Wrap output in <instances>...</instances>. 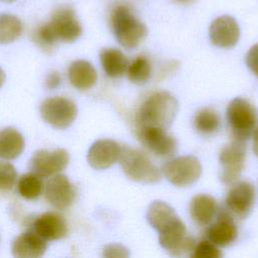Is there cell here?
<instances>
[{"label":"cell","mask_w":258,"mask_h":258,"mask_svg":"<svg viewBox=\"0 0 258 258\" xmlns=\"http://www.w3.org/2000/svg\"><path fill=\"white\" fill-rule=\"evenodd\" d=\"M217 211V202L210 195H197L190 200L189 215L199 226H208L214 220Z\"/></svg>","instance_id":"obj_20"},{"label":"cell","mask_w":258,"mask_h":258,"mask_svg":"<svg viewBox=\"0 0 258 258\" xmlns=\"http://www.w3.org/2000/svg\"><path fill=\"white\" fill-rule=\"evenodd\" d=\"M24 149V138L12 127L0 131V158L11 160L17 158Z\"/></svg>","instance_id":"obj_22"},{"label":"cell","mask_w":258,"mask_h":258,"mask_svg":"<svg viewBox=\"0 0 258 258\" xmlns=\"http://www.w3.org/2000/svg\"><path fill=\"white\" fill-rule=\"evenodd\" d=\"M102 258H130V252L125 246L112 243L103 248Z\"/></svg>","instance_id":"obj_31"},{"label":"cell","mask_w":258,"mask_h":258,"mask_svg":"<svg viewBox=\"0 0 258 258\" xmlns=\"http://www.w3.org/2000/svg\"><path fill=\"white\" fill-rule=\"evenodd\" d=\"M246 158L245 142L233 140L225 145L219 155L222 170L220 179L225 184L235 183L244 169Z\"/></svg>","instance_id":"obj_8"},{"label":"cell","mask_w":258,"mask_h":258,"mask_svg":"<svg viewBox=\"0 0 258 258\" xmlns=\"http://www.w3.org/2000/svg\"><path fill=\"white\" fill-rule=\"evenodd\" d=\"M119 163L125 175L134 181L154 183L161 177L160 170L146 154L129 146L121 147Z\"/></svg>","instance_id":"obj_4"},{"label":"cell","mask_w":258,"mask_h":258,"mask_svg":"<svg viewBox=\"0 0 258 258\" xmlns=\"http://www.w3.org/2000/svg\"><path fill=\"white\" fill-rule=\"evenodd\" d=\"M70 160V155L62 148L52 151L39 149L33 153L29 160L28 167L30 172L39 177H48L63 170Z\"/></svg>","instance_id":"obj_9"},{"label":"cell","mask_w":258,"mask_h":258,"mask_svg":"<svg viewBox=\"0 0 258 258\" xmlns=\"http://www.w3.org/2000/svg\"><path fill=\"white\" fill-rule=\"evenodd\" d=\"M205 235L206 239L216 246L227 247L237 239L238 230L233 217L226 210H221L216 221L207 228Z\"/></svg>","instance_id":"obj_16"},{"label":"cell","mask_w":258,"mask_h":258,"mask_svg":"<svg viewBox=\"0 0 258 258\" xmlns=\"http://www.w3.org/2000/svg\"><path fill=\"white\" fill-rule=\"evenodd\" d=\"M136 135L143 146L158 157H170L176 152L177 142L165 129L137 127Z\"/></svg>","instance_id":"obj_11"},{"label":"cell","mask_w":258,"mask_h":258,"mask_svg":"<svg viewBox=\"0 0 258 258\" xmlns=\"http://www.w3.org/2000/svg\"><path fill=\"white\" fill-rule=\"evenodd\" d=\"M58 41L74 42L82 34V25L75 10L69 5L57 6L48 22Z\"/></svg>","instance_id":"obj_10"},{"label":"cell","mask_w":258,"mask_h":258,"mask_svg":"<svg viewBox=\"0 0 258 258\" xmlns=\"http://www.w3.org/2000/svg\"><path fill=\"white\" fill-rule=\"evenodd\" d=\"M121 146L112 139H100L92 144L87 159L95 169H106L119 160Z\"/></svg>","instance_id":"obj_17"},{"label":"cell","mask_w":258,"mask_h":258,"mask_svg":"<svg viewBox=\"0 0 258 258\" xmlns=\"http://www.w3.org/2000/svg\"><path fill=\"white\" fill-rule=\"evenodd\" d=\"M47 244L40 236L31 230L18 235L11 244V252L14 258H41Z\"/></svg>","instance_id":"obj_18"},{"label":"cell","mask_w":258,"mask_h":258,"mask_svg":"<svg viewBox=\"0 0 258 258\" xmlns=\"http://www.w3.org/2000/svg\"><path fill=\"white\" fill-rule=\"evenodd\" d=\"M4 82H5V74H4L3 70L0 68V88L3 86Z\"/></svg>","instance_id":"obj_35"},{"label":"cell","mask_w":258,"mask_h":258,"mask_svg":"<svg viewBox=\"0 0 258 258\" xmlns=\"http://www.w3.org/2000/svg\"><path fill=\"white\" fill-rule=\"evenodd\" d=\"M255 188L249 181H236L226 197V211L233 217L246 218L255 203Z\"/></svg>","instance_id":"obj_12"},{"label":"cell","mask_w":258,"mask_h":258,"mask_svg":"<svg viewBox=\"0 0 258 258\" xmlns=\"http://www.w3.org/2000/svg\"><path fill=\"white\" fill-rule=\"evenodd\" d=\"M28 230L33 231L45 241L59 240L69 233L64 217L54 211L45 212L27 224Z\"/></svg>","instance_id":"obj_13"},{"label":"cell","mask_w":258,"mask_h":258,"mask_svg":"<svg viewBox=\"0 0 258 258\" xmlns=\"http://www.w3.org/2000/svg\"><path fill=\"white\" fill-rule=\"evenodd\" d=\"M99 57L102 69L108 77L120 78L127 72L129 62L121 50L117 48H103L100 51Z\"/></svg>","instance_id":"obj_21"},{"label":"cell","mask_w":258,"mask_h":258,"mask_svg":"<svg viewBox=\"0 0 258 258\" xmlns=\"http://www.w3.org/2000/svg\"><path fill=\"white\" fill-rule=\"evenodd\" d=\"M68 77L73 87L85 91L91 89L96 84L98 75L91 62L85 59H78L70 64Z\"/></svg>","instance_id":"obj_19"},{"label":"cell","mask_w":258,"mask_h":258,"mask_svg":"<svg viewBox=\"0 0 258 258\" xmlns=\"http://www.w3.org/2000/svg\"><path fill=\"white\" fill-rule=\"evenodd\" d=\"M178 110L176 99L166 91L150 94L140 105L136 113L137 127L168 128Z\"/></svg>","instance_id":"obj_1"},{"label":"cell","mask_w":258,"mask_h":258,"mask_svg":"<svg viewBox=\"0 0 258 258\" xmlns=\"http://www.w3.org/2000/svg\"><path fill=\"white\" fill-rule=\"evenodd\" d=\"M176 2H179V3H190L192 2L194 0H175Z\"/></svg>","instance_id":"obj_36"},{"label":"cell","mask_w":258,"mask_h":258,"mask_svg":"<svg viewBox=\"0 0 258 258\" xmlns=\"http://www.w3.org/2000/svg\"><path fill=\"white\" fill-rule=\"evenodd\" d=\"M166 179L176 186H187L195 183L202 174V165L192 155L172 158L162 165Z\"/></svg>","instance_id":"obj_6"},{"label":"cell","mask_w":258,"mask_h":258,"mask_svg":"<svg viewBox=\"0 0 258 258\" xmlns=\"http://www.w3.org/2000/svg\"><path fill=\"white\" fill-rule=\"evenodd\" d=\"M61 83V78H60V75L57 73V72H50L46 79H45V87L50 89V90H53V89H56L59 87Z\"/></svg>","instance_id":"obj_33"},{"label":"cell","mask_w":258,"mask_h":258,"mask_svg":"<svg viewBox=\"0 0 258 258\" xmlns=\"http://www.w3.org/2000/svg\"><path fill=\"white\" fill-rule=\"evenodd\" d=\"M42 119L56 129H66L75 121L78 113L76 104L64 97L46 98L40 105Z\"/></svg>","instance_id":"obj_5"},{"label":"cell","mask_w":258,"mask_h":258,"mask_svg":"<svg viewBox=\"0 0 258 258\" xmlns=\"http://www.w3.org/2000/svg\"><path fill=\"white\" fill-rule=\"evenodd\" d=\"M253 151L258 155V127L253 132Z\"/></svg>","instance_id":"obj_34"},{"label":"cell","mask_w":258,"mask_h":258,"mask_svg":"<svg viewBox=\"0 0 258 258\" xmlns=\"http://www.w3.org/2000/svg\"><path fill=\"white\" fill-rule=\"evenodd\" d=\"M226 117L233 140L245 142L257 123V109L248 100L235 98L227 106Z\"/></svg>","instance_id":"obj_3"},{"label":"cell","mask_w":258,"mask_h":258,"mask_svg":"<svg viewBox=\"0 0 258 258\" xmlns=\"http://www.w3.org/2000/svg\"><path fill=\"white\" fill-rule=\"evenodd\" d=\"M210 39L213 44L223 48L236 45L240 37V28L236 19L230 15L217 17L210 25Z\"/></svg>","instance_id":"obj_15"},{"label":"cell","mask_w":258,"mask_h":258,"mask_svg":"<svg viewBox=\"0 0 258 258\" xmlns=\"http://www.w3.org/2000/svg\"><path fill=\"white\" fill-rule=\"evenodd\" d=\"M0 1H3V2H7V3H11V2H14L15 0H0Z\"/></svg>","instance_id":"obj_37"},{"label":"cell","mask_w":258,"mask_h":258,"mask_svg":"<svg viewBox=\"0 0 258 258\" xmlns=\"http://www.w3.org/2000/svg\"><path fill=\"white\" fill-rule=\"evenodd\" d=\"M176 218L174 210L162 201H155L148 207L147 221L157 232Z\"/></svg>","instance_id":"obj_23"},{"label":"cell","mask_w":258,"mask_h":258,"mask_svg":"<svg viewBox=\"0 0 258 258\" xmlns=\"http://www.w3.org/2000/svg\"><path fill=\"white\" fill-rule=\"evenodd\" d=\"M46 201L56 210L70 208L76 199V188L64 174L52 175L44 187Z\"/></svg>","instance_id":"obj_14"},{"label":"cell","mask_w":258,"mask_h":258,"mask_svg":"<svg viewBox=\"0 0 258 258\" xmlns=\"http://www.w3.org/2000/svg\"><path fill=\"white\" fill-rule=\"evenodd\" d=\"M31 38L40 49L47 53L54 50L58 41L48 22L36 26L32 30Z\"/></svg>","instance_id":"obj_27"},{"label":"cell","mask_w":258,"mask_h":258,"mask_svg":"<svg viewBox=\"0 0 258 258\" xmlns=\"http://www.w3.org/2000/svg\"><path fill=\"white\" fill-rule=\"evenodd\" d=\"M43 190V182L41 177L32 172L22 174L17 181L18 194L26 200L37 199Z\"/></svg>","instance_id":"obj_26"},{"label":"cell","mask_w":258,"mask_h":258,"mask_svg":"<svg viewBox=\"0 0 258 258\" xmlns=\"http://www.w3.org/2000/svg\"><path fill=\"white\" fill-rule=\"evenodd\" d=\"M159 244L173 258H179L189 252L194 246V239L186 235V228L183 222L177 217L159 231Z\"/></svg>","instance_id":"obj_7"},{"label":"cell","mask_w":258,"mask_h":258,"mask_svg":"<svg viewBox=\"0 0 258 258\" xmlns=\"http://www.w3.org/2000/svg\"><path fill=\"white\" fill-rule=\"evenodd\" d=\"M221 250L207 239L195 244L188 258H222Z\"/></svg>","instance_id":"obj_29"},{"label":"cell","mask_w":258,"mask_h":258,"mask_svg":"<svg viewBox=\"0 0 258 258\" xmlns=\"http://www.w3.org/2000/svg\"><path fill=\"white\" fill-rule=\"evenodd\" d=\"M22 29V22L17 16L7 13L0 14V44L16 40L21 35Z\"/></svg>","instance_id":"obj_25"},{"label":"cell","mask_w":258,"mask_h":258,"mask_svg":"<svg viewBox=\"0 0 258 258\" xmlns=\"http://www.w3.org/2000/svg\"><path fill=\"white\" fill-rule=\"evenodd\" d=\"M127 76L129 81L134 84L142 85L146 83L151 76V64L149 60L143 55L135 57L128 66Z\"/></svg>","instance_id":"obj_28"},{"label":"cell","mask_w":258,"mask_h":258,"mask_svg":"<svg viewBox=\"0 0 258 258\" xmlns=\"http://www.w3.org/2000/svg\"><path fill=\"white\" fill-rule=\"evenodd\" d=\"M194 126L199 133L203 135H212L220 129V115L211 108H203L195 115Z\"/></svg>","instance_id":"obj_24"},{"label":"cell","mask_w":258,"mask_h":258,"mask_svg":"<svg viewBox=\"0 0 258 258\" xmlns=\"http://www.w3.org/2000/svg\"><path fill=\"white\" fill-rule=\"evenodd\" d=\"M17 172L8 161H0V189H10L16 182Z\"/></svg>","instance_id":"obj_30"},{"label":"cell","mask_w":258,"mask_h":258,"mask_svg":"<svg viewBox=\"0 0 258 258\" xmlns=\"http://www.w3.org/2000/svg\"><path fill=\"white\" fill-rule=\"evenodd\" d=\"M246 64L249 70L258 78V43L254 44L247 52Z\"/></svg>","instance_id":"obj_32"},{"label":"cell","mask_w":258,"mask_h":258,"mask_svg":"<svg viewBox=\"0 0 258 258\" xmlns=\"http://www.w3.org/2000/svg\"><path fill=\"white\" fill-rule=\"evenodd\" d=\"M110 21L117 41L125 48H135L147 34L146 26L126 5L116 6L111 13Z\"/></svg>","instance_id":"obj_2"}]
</instances>
